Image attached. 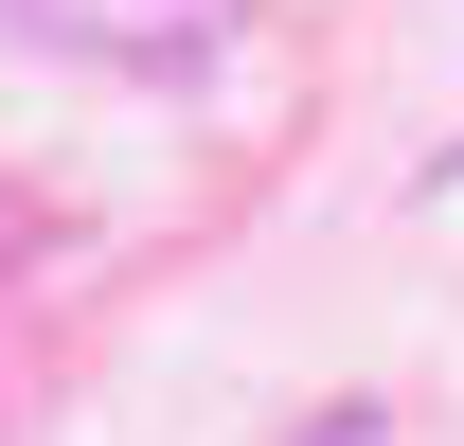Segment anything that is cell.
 Here are the masks:
<instances>
[{
	"label": "cell",
	"mask_w": 464,
	"mask_h": 446,
	"mask_svg": "<svg viewBox=\"0 0 464 446\" xmlns=\"http://www.w3.org/2000/svg\"><path fill=\"white\" fill-rule=\"evenodd\" d=\"M18 18L72 36V54H108V72H179V54L232 36V0H18Z\"/></svg>",
	"instance_id": "cell-1"
}]
</instances>
